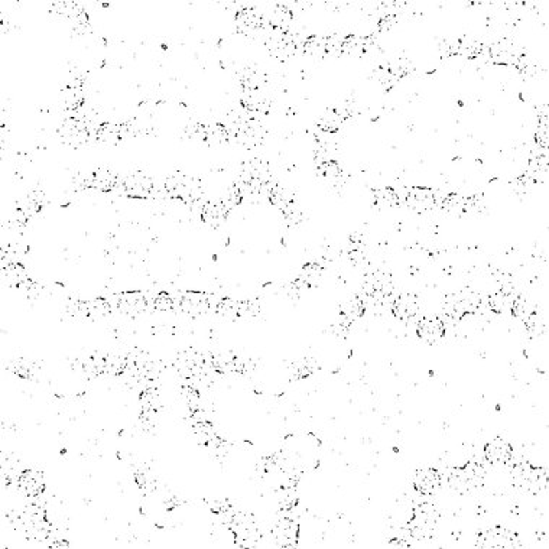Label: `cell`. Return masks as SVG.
<instances>
[{"label": "cell", "instance_id": "cell-2", "mask_svg": "<svg viewBox=\"0 0 549 549\" xmlns=\"http://www.w3.org/2000/svg\"><path fill=\"white\" fill-rule=\"evenodd\" d=\"M512 451H513V448L511 447V444L508 441H504L503 438H500V436L490 441L483 449L484 458L490 462H495V464L508 462L512 456Z\"/></svg>", "mask_w": 549, "mask_h": 549}, {"label": "cell", "instance_id": "cell-1", "mask_svg": "<svg viewBox=\"0 0 549 549\" xmlns=\"http://www.w3.org/2000/svg\"><path fill=\"white\" fill-rule=\"evenodd\" d=\"M416 334L428 344L438 343L445 335L444 322L440 318H422L416 326Z\"/></svg>", "mask_w": 549, "mask_h": 549}]
</instances>
